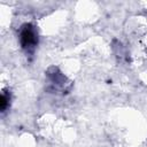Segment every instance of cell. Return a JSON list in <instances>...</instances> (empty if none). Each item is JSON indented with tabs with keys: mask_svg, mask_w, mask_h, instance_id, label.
<instances>
[{
	"mask_svg": "<svg viewBox=\"0 0 147 147\" xmlns=\"http://www.w3.org/2000/svg\"><path fill=\"white\" fill-rule=\"evenodd\" d=\"M20 40L24 49H26L28 52L32 51L37 46V42H38V36H37L36 29L30 24L24 25L20 33Z\"/></svg>",
	"mask_w": 147,
	"mask_h": 147,
	"instance_id": "1",
	"label": "cell"
},
{
	"mask_svg": "<svg viewBox=\"0 0 147 147\" xmlns=\"http://www.w3.org/2000/svg\"><path fill=\"white\" fill-rule=\"evenodd\" d=\"M142 42H144V46L147 48V33L145 34V37H144V39H142Z\"/></svg>",
	"mask_w": 147,
	"mask_h": 147,
	"instance_id": "2",
	"label": "cell"
}]
</instances>
